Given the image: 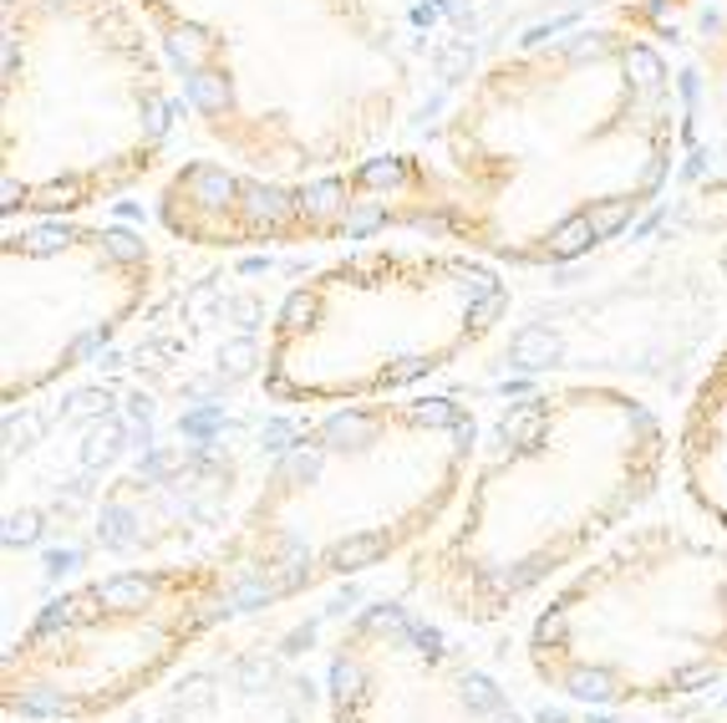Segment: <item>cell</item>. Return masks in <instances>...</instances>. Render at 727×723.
I'll return each mask as SVG.
<instances>
[{"label":"cell","instance_id":"7","mask_svg":"<svg viewBox=\"0 0 727 723\" xmlns=\"http://www.w3.org/2000/svg\"><path fill=\"white\" fill-rule=\"evenodd\" d=\"M539 687L585 709H661L727 683V535L646 515L539 596L525 632Z\"/></svg>","mask_w":727,"mask_h":723},{"label":"cell","instance_id":"8","mask_svg":"<svg viewBox=\"0 0 727 723\" xmlns=\"http://www.w3.org/2000/svg\"><path fill=\"white\" fill-rule=\"evenodd\" d=\"M235 612V586L219 555L82 581L41 606L6 647V719H102L163 683Z\"/></svg>","mask_w":727,"mask_h":723},{"label":"cell","instance_id":"5","mask_svg":"<svg viewBox=\"0 0 727 723\" xmlns=\"http://www.w3.org/2000/svg\"><path fill=\"white\" fill-rule=\"evenodd\" d=\"M0 209L77 219L158 169L179 77L132 0H6Z\"/></svg>","mask_w":727,"mask_h":723},{"label":"cell","instance_id":"10","mask_svg":"<svg viewBox=\"0 0 727 723\" xmlns=\"http://www.w3.org/2000/svg\"><path fill=\"white\" fill-rule=\"evenodd\" d=\"M163 225L193 245H326L341 235L418 229L432 235V164L418 153H371L357 169L270 179L193 158L158 194Z\"/></svg>","mask_w":727,"mask_h":723},{"label":"cell","instance_id":"1","mask_svg":"<svg viewBox=\"0 0 727 723\" xmlns=\"http://www.w3.org/2000/svg\"><path fill=\"white\" fill-rule=\"evenodd\" d=\"M432 240L565 266L651 205L677 164V82L656 41L580 26L494 57L438 128Z\"/></svg>","mask_w":727,"mask_h":723},{"label":"cell","instance_id":"12","mask_svg":"<svg viewBox=\"0 0 727 723\" xmlns=\"http://www.w3.org/2000/svg\"><path fill=\"white\" fill-rule=\"evenodd\" d=\"M727 280V250H723ZM677 474L691 509L727 535V331L717 341L707 373L697 377L677 423Z\"/></svg>","mask_w":727,"mask_h":723},{"label":"cell","instance_id":"2","mask_svg":"<svg viewBox=\"0 0 727 723\" xmlns=\"http://www.w3.org/2000/svg\"><path fill=\"white\" fill-rule=\"evenodd\" d=\"M677 458L667 418L620 383H549L499 413L454 519L407 586L458 627H499L641 519Z\"/></svg>","mask_w":727,"mask_h":723},{"label":"cell","instance_id":"4","mask_svg":"<svg viewBox=\"0 0 727 723\" xmlns=\"http://www.w3.org/2000/svg\"><path fill=\"white\" fill-rule=\"evenodd\" d=\"M478 444L474 408L454 398L326 408L275 454L239 525L215 545L235 606H275L418 555L454 519Z\"/></svg>","mask_w":727,"mask_h":723},{"label":"cell","instance_id":"6","mask_svg":"<svg viewBox=\"0 0 727 723\" xmlns=\"http://www.w3.org/2000/svg\"><path fill=\"white\" fill-rule=\"evenodd\" d=\"M499 260L464 245H357L290 290L265 337L260 393L280 408L397 398L458 367L509 321Z\"/></svg>","mask_w":727,"mask_h":723},{"label":"cell","instance_id":"3","mask_svg":"<svg viewBox=\"0 0 727 723\" xmlns=\"http://www.w3.org/2000/svg\"><path fill=\"white\" fill-rule=\"evenodd\" d=\"M179 77L183 112L239 169H357L402 122L407 77L371 0H132Z\"/></svg>","mask_w":727,"mask_h":723},{"label":"cell","instance_id":"11","mask_svg":"<svg viewBox=\"0 0 727 723\" xmlns=\"http://www.w3.org/2000/svg\"><path fill=\"white\" fill-rule=\"evenodd\" d=\"M326 699L331 723H529L438 612L402 602H371L341 627Z\"/></svg>","mask_w":727,"mask_h":723},{"label":"cell","instance_id":"9","mask_svg":"<svg viewBox=\"0 0 727 723\" xmlns=\"http://www.w3.org/2000/svg\"><path fill=\"white\" fill-rule=\"evenodd\" d=\"M0 403H31L102 351L153 290L143 235L92 219H21L0 240Z\"/></svg>","mask_w":727,"mask_h":723}]
</instances>
